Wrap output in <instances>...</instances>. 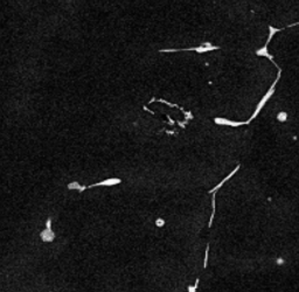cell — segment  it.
I'll return each mask as SVG.
<instances>
[{
	"label": "cell",
	"instance_id": "cell-3",
	"mask_svg": "<svg viewBox=\"0 0 299 292\" xmlns=\"http://www.w3.org/2000/svg\"><path fill=\"white\" fill-rule=\"evenodd\" d=\"M46 229L43 231H41L40 236H41V240L43 242H53L54 238H55V234L54 231L52 230V218L48 217L47 218V222H46Z\"/></svg>",
	"mask_w": 299,
	"mask_h": 292
},
{
	"label": "cell",
	"instance_id": "cell-8",
	"mask_svg": "<svg viewBox=\"0 0 299 292\" xmlns=\"http://www.w3.org/2000/svg\"><path fill=\"white\" fill-rule=\"evenodd\" d=\"M68 189H78L80 192H83L84 189H87V187L86 186H81L78 182H76V181H74V182H70L68 186Z\"/></svg>",
	"mask_w": 299,
	"mask_h": 292
},
{
	"label": "cell",
	"instance_id": "cell-2",
	"mask_svg": "<svg viewBox=\"0 0 299 292\" xmlns=\"http://www.w3.org/2000/svg\"><path fill=\"white\" fill-rule=\"evenodd\" d=\"M220 49L218 46H214L210 42H204L202 45H200L198 47H192V48H182V49H160V53H178V52H197L199 54L203 53H208L211 50H217Z\"/></svg>",
	"mask_w": 299,
	"mask_h": 292
},
{
	"label": "cell",
	"instance_id": "cell-1",
	"mask_svg": "<svg viewBox=\"0 0 299 292\" xmlns=\"http://www.w3.org/2000/svg\"><path fill=\"white\" fill-rule=\"evenodd\" d=\"M281 76H282V69L281 68H278V73H277V77H276V80L274 81V83H272V86L269 88V90L266 91V94L262 97V99L259 100V103L257 104V106H256V109H255V111H254V113H252V116L250 117V119L248 120V122H245V124H249L254 118H256L257 117V115L261 112V110L264 107V105H265V103L271 98V96L275 94V90H276V86H277V83H278V81L281 80Z\"/></svg>",
	"mask_w": 299,
	"mask_h": 292
},
{
	"label": "cell",
	"instance_id": "cell-5",
	"mask_svg": "<svg viewBox=\"0 0 299 292\" xmlns=\"http://www.w3.org/2000/svg\"><path fill=\"white\" fill-rule=\"evenodd\" d=\"M214 120H215V123H216V124H220V125L238 126V125H243V124H245V122H244V123H243V122H233V120H229V119H227V118H218V117H216Z\"/></svg>",
	"mask_w": 299,
	"mask_h": 292
},
{
	"label": "cell",
	"instance_id": "cell-6",
	"mask_svg": "<svg viewBox=\"0 0 299 292\" xmlns=\"http://www.w3.org/2000/svg\"><path fill=\"white\" fill-rule=\"evenodd\" d=\"M119 182H120L119 179H107V180H104L102 182H97V184L90 185L87 188H93V187H97V186H112V185H116V184H119Z\"/></svg>",
	"mask_w": 299,
	"mask_h": 292
},
{
	"label": "cell",
	"instance_id": "cell-9",
	"mask_svg": "<svg viewBox=\"0 0 299 292\" xmlns=\"http://www.w3.org/2000/svg\"><path fill=\"white\" fill-rule=\"evenodd\" d=\"M286 117H288V115H286V112H284V111L279 112V113H278V116H277V118H278L281 122H284V120L286 119Z\"/></svg>",
	"mask_w": 299,
	"mask_h": 292
},
{
	"label": "cell",
	"instance_id": "cell-7",
	"mask_svg": "<svg viewBox=\"0 0 299 292\" xmlns=\"http://www.w3.org/2000/svg\"><path fill=\"white\" fill-rule=\"evenodd\" d=\"M282 30H283V28H276V27H274V26H269V36H268V40H266L265 46L269 45V42L272 40V37H274V35H275L276 33H279V32H282Z\"/></svg>",
	"mask_w": 299,
	"mask_h": 292
},
{
	"label": "cell",
	"instance_id": "cell-4",
	"mask_svg": "<svg viewBox=\"0 0 299 292\" xmlns=\"http://www.w3.org/2000/svg\"><path fill=\"white\" fill-rule=\"evenodd\" d=\"M255 54L257 55V56H263V57H266V59H269V61H271L272 62V64L278 69L279 67H278V64L275 62V60H274V56L269 53V50H268V46H263L262 48H259V49H257L256 52H255Z\"/></svg>",
	"mask_w": 299,
	"mask_h": 292
}]
</instances>
